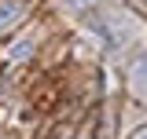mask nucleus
<instances>
[{
    "mask_svg": "<svg viewBox=\"0 0 147 139\" xmlns=\"http://www.w3.org/2000/svg\"><path fill=\"white\" fill-rule=\"evenodd\" d=\"M22 15H26V4H22V0H4V4H0V29L15 26Z\"/></svg>",
    "mask_w": 147,
    "mask_h": 139,
    "instance_id": "obj_1",
    "label": "nucleus"
},
{
    "mask_svg": "<svg viewBox=\"0 0 147 139\" xmlns=\"http://www.w3.org/2000/svg\"><path fill=\"white\" fill-rule=\"evenodd\" d=\"M144 84H147V59L136 66V73H132V88H136V92H144Z\"/></svg>",
    "mask_w": 147,
    "mask_h": 139,
    "instance_id": "obj_2",
    "label": "nucleus"
},
{
    "mask_svg": "<svg viewBox=\"0 0 147 139\" xmlns=\"http://www.w3.org/2000/svg\"><path fill=\"white\" fill-rule=\"evenodd\" d=\"M132 139H147V128H140V132H136V136H132Z\"/></svg>",
    "mask_w": 147,
    "mask_h": 139,
    "instance_id": "obj_3",
    "label": "nucleus"
}]
</instances>
